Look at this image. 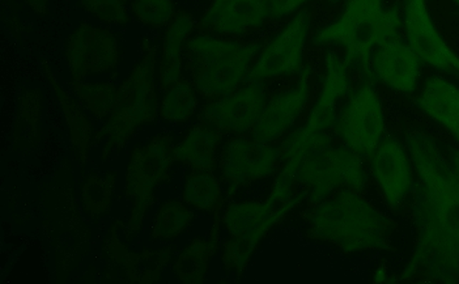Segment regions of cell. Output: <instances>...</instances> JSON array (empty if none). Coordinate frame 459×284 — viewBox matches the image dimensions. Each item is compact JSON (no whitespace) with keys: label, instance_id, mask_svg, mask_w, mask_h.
<instances>
[{"label":"cell","instance_id":"obj_39","mask_svg":"<svg viewBox=\"0 0 459 284\" xmlns=\"http://www.w3.org/2000/svg\"><path fill=\"white\" fill-rule=\"evenodd\" d=\"M452 3H453V4H455V7H457V8H458V10H459V0H452Z\"/></svg>","mask_w":459,"mask_h":284},{"label":"cell","instance_id":"obj_16","mask_svg":"<svg viewBox=\"0 0 459 284\" xmlns=\"http://www.w3.org/2000/svg\"><path fill=\"white\" fill-rule=\"evenodd\" d=\"M310 76L312 68L305 66L299 73L298 83L276 93L267 101L261 118L252 130L254 139L276 144L290 134L309 102Z\"/></svg>","mask_w":459,"mask_h":284},{"label":"cell","instance_id":"obj_35","mask_svg":"<svg viewBox=\"0 0 459 284\" xmlns=\"http://www.w3.org/2000/svg\"><path fill=\"white\" fill-rule=\"evenodd\" d=\"M128 0H79V5L107 24L126 27L131 17L127 11Z\"/></svg>","mask_w":459,"mask_h":284},{"label":"cell","instance_id":"obj_21","mask_svg":"<svg viewBox=\"0 0 459 284\" xmlns=\"http://www.w3.org/2000/svg\"><path fill=\"white\" fill-rule=\"evenodd\" d=\"M325 64H326V73H325L321 92L305 124L316 132H326L335 125L338 118L336 108L342 99L351 92V82L347 73L349 67L344 64L343 59L339 58L333 51H329Z\"/></svg>","mask_w":459,"mask_h":284},{"label":"cell","instance_id":"obj_14","mask_svg":"<svg viewBox=\"0 0 459 284\" xmlns=\"http://www.w3.org/2000/svg\"><path fill=\"white\" fill-rule=\"evenodd\" d=\"M264 82H247L244 87L219 100L204 105L198 112L199 122L221 134L244 135L252 133L266 108Z\"/></svg>","mask_w":459,"mask_h":284},{"label":"cell","instance_id":"obj_15","mask_svg":"<svg viewBox=\"0 0 459 284\" xmlns=\"http://www.w3.org/2000/svg\"><path fill=\"white\" fill-rule=\"evenodd\" d=\"M407 44L421 62L459 82V56L436 28L427 0H404Z\"/></svg>","mask_w":459,"mask_h":284},{"label":"cell","instance_id":"obj_12","mask_svg":"<svg viewBox=\"0 0 459 284\" xmlns=\"http://www.w3.org/2000/svg\"><path fill=\"white\" fill-rule=\"evenodd\" d=\"M336 134L358 155H372L380 146L385 132L384 113L377 92L365 82L336 118Z\"/></svg>","mask_w":459,"mask_h":284},{"label":"cell","instance_id":"obj_33","mask_svg":"<svg viewBox=\"0 0 459 284\" xmlns=\"http://www.w3.org/2000/svg\"><path fill=\"white\" fill-rule=\"evenodd\" d=\"M74 92L85 108L101 121L107 122L116 108L118 87L111 83L71 82Z\"/></svg>","mask_w":459,"mask_h":284},{"label":"cell","instance_id":"obj_29","mask_svg":"<svg viewBox=\"0 0 459 284\" xmlns=\"http://www.w3.org/2000/svg\"><path fill=\"white\" fill-rule=\"evenodd\" d=\"M161 92L160 117L165 122L184 125L195 117L202 98L190 78L182 76Z\"/></svg>","mask_w":459,"mask_h":284},{"label":"cell","instance_id":"obj_31","mask_svg":"<svg viewBox=\"0 0 459 284\" xmlns=\"http://www.w3.org/2000/svg\"><path fill=\"white\" fill-rule=\"evenodd\" d=\"M116 185L117 173L111 170L104 176L91 173L80 185V203L91 220L99 223L110 214Z\"/></svg>","mask_w":459,"mask_h":284},{"label":"cell","instance_id":"obj_38","mask_svg":"<svg viewBox=\"0 0 459 284\" xmlns=\"http://www.w3.org/2000/svg\"><path fill=\"white\" fill-rule=\"evenodd\" d=\"M449 159L450 161H452L453 166L457 168V169L459 170V150L450 151Z\"/></svg>","mask_w":459,"mask_h":284},{"label":"cell","instance_id":"obj_5","mask_svg":"<svg viewBox=\"0 0 459 284\" xmlns=\"http://www.w3.org/2000/svg\"><path fill=\"white\" fill-rule=\"evenodd\" d=\"M143 56L133 67L126 81L117 93L113 115L95 135L97 144L107 138L101 160L107 161L114 151L127 146L135 133L147 125L155 124L160 116V96L156 87V64L159 47L143 39Z\"/></svg>","mask_w":459,"mask_h":284},{"label":"cell","instance_id":"obj_3","mask_svg":"<svg viewBox=\"0 0 459 284\" xmlns=\"http://www.w3.org/2000/svg\"><path fill=\"white\" fill-rule=\"evenodd\" d=\"M398 7L386 8L384 0H347L342 15L313 36L316 47L339 45L346 50L344 64L358 68L365 82H373L372 56L386 42L399 37Z\"/></svg>","mask_w":459,"mask_h":284},{"label":"cell","instance_id":"obj_32","mask_svg":"<svg viewBox=\"0 0 459 284\" xmlns=\"http://www.w3.org/2000/svg\"><path fill=\"white\" fill-rule=\"evenodd\" d=\"M194 220H195V211L186 202L177 200V198L165 201L153 218L150 229L151 240H176L190 228Z\"/></svg>","mask_w":459,"mask_h":284},{"label":"cell","instance_id":"obj_37","mask_svg":"<svg viewBox=\"0 0 459 284\" xmlns=\"http://www.w3.org/2000/svg\"><path fill=\"white\" fill-rule=\"evenodd\" d=\"M28 5L37 13V15L47 16L50 13V8L48 0H24Z\"/></svg>","mask_w":459,"mask_h":284},{"label":"cell","instance_id":"obj_7","mask_svg":"<svg viewBox=\"0 0 459 284\" xmlns=\"http://www.w3.org/2000/svg\"><path fill=\"white\" fill-rule=\"evenodd\" d=\"M176 144V136L168 133L153 136L131 152L125 185V195L131 202L130 220L125 232L127 244L141 234L143 221L156 203L155 192L160 185L172 178Z\"/></svg>","mask_w":459,"mask_h":284},{"label":"cell","instance_id":"obj_17","mask_svg":"<svg viewBox=\"0 0 459 284\" xmlns=\"http://www.w3.org/2000/svg\"><path fill=\"white\" fill-rule=\"evenodd\" d=\"M270 20V0H212L198 22V32L239 39Z\"/></svg>","mask_w":459,"mask_h":284},{"label":"cell","instance_id":"obj_2","mask_svg":"<svg viewBox=\"0 0 459 284\" xmlns=\"http://www.w3.org/2000/svg\"><path fill=\"white\" fill-rule=\"evenodd\" d=\"M393 224L356 190L344 187L335 197L316 204L307 235L347 254L389 248Z\"/></svg>","mask_w":459,"mask_h":284},{"label":"cell","instance_id":"obj_11","mask_svg":"<svg viewBox=\"0 0 459 284\" xmlns=\"http://www.w3.org/2000/svg\"><path fill=\"white\" fill-rule=\"evenodd\" d=\"M244 135L225 144L219 163L221 184L227 185L230 193L273 177L281 170V153L275 144Z\"/></svg>","mask_w":459,"mask_h":284},{"label":"cell","instance_id":"obj_6","mask_svg":"<svg viewBox=\"0 0 459 284\" xmlns=\"http://www.w3.org/2000/svg\"><path fill=\"white\" fill-rule=\"evenodd\" d=\"M44 223L56 257V282H65L90 252L91 231L80 217L70 161L42 192Z\"/></svg>","mask_w":459,"mask_h":284},{"label":"cell","instance_id":"obj_10","mask_svg":"<svg viewBox=\"0 0 459 284\" xmlns=\"http://www.w3.org/2000/svg\"><path fill=\"white\" fill-rule=\"evenodd\" d=\"M309 13L300 10L293 15L283 30L262 47L247 82H267L298 75L304 68L305 45L310 33Z\"/></svg>","mask_w":459,"mask_h":284},{"label":"cell","instance_id":"obj_24","mask_svg":"<svg viewBox=\"0 0 459 284\" xmlns=\"http://www.w3.org/2000/svg\"><path fill=\"white\" fill-rule=\"evenodd\" d=\"M221 143V133L198 121L176 144V163L190 169L216 172L219 168L218 152Z\"/></svg>","mask_w":459,"mask_h":284},{"label":"cell","instance_id":"obj_27","mask_svg":"<svg viewBox=\"0 0 459 284\" xmlns=\"http://www.w3.org/2000/svg\"><path fill=\"white\" fill-rule=\"evenodd\" d=\"M287 201L271 190L269 197L264 201L230 203L222 214V226L230 237H238L261 226Z\"/></svg>","mask_w":459,"mask_h":284},{"label":"cell","instance_id":"obj_8","mask_svg":"<svg viewBox=\"0 0 459 284\" xmlns=\"http://www.w3.org/2000/svg\"><path fill=\"white\" fill-rule=\"evenodd\" d=\"M293 180L304 186L309 201L317 204L336 189L349 187L360 192L368 177L358 153L349 147L329 146L305 158L293 173Z\"/></svg>","mask_w":459,"mask_h":284},{"label":"cell","instance_id":"obj_26","mask_svg":"<svg viewBox=\"0 0 459 284\" xmlns=\"http://www.w3.org/2000/svg\"><path fill=\"white\" fill-rule=\"evenodd\" d=\"M44 71L47 73L48 83L53 87L54 93L58 99L61 105L62 112H64L65 122H67L68 133H70V141L73 149L75 151L76 160H78L82 172L87 166L88 150L92 143L93 127L90 119L87 118L85 113L82 112L78 101L74 100L70 95L56 82V76L51 73L48 62H44Z\"/></svg>","mask_w":459,"mask_h":284},{"label":"cell","instance_id":"obj_1","mask_svg":"<svg viewBox=\"0 0 459 284\" xmlns=\"http://www.w3.org/2000/svg\"><path fill=\"white\" fill-rule=\"evenodd\" d=\"M416 244L402 280L459 282V170L432 136L409 133Z\"/></svg>","mask_w":459,"mask_h":284},{"label":"cell","instance_id":"obj_34","mask_svg":"<svg viewBox=\"0 0 459 284\" xmlns=\"http://www.w3.org/2000/svg\"><path fill=\"white\" fill-rule=\"evenodd\" d=\"M130 11L144 27L165 30L178 10L175 0H133Z\"/></svg>","mask_w":459,"mask_h":284},{"label":"cell","instance_id":"obj_36","mask_svg":"<svg viewBox=\"0 0 459 284\" xmlns=\"http://www.w3.org/2000/svg\"><path fill=\"white\" fill-rule=\"evenodd\" d=\"M312 0H270V20H281L295 15Z\"/></svg>","mask_w":459,"mask_h":284},{"label":"cell","instance_id":"obj_22","mask_svg":"<svg viewBox=\"0 0 459 284\" xmlns=\"http://www.w3.org/2000/svg\"><path fill=\"white\" fill-rule=\"evenodd\" d=\"M307 197V193L302 192L299 194L293 195L290 200L281 204L275 212L264 223L256 227L253 231L247 232V234L238 236V237L228 238L224 245V253H222V263L228 272H236L238 280H241L242 274L249 265L254 253L258 248L259 244L264 241V238L270 234L271 229L275 228L278 224H281L285 218L288 217L290 212L298 209L301 202Z\"/></svg>","mask_w":459,"mask_h":284},{"label":"cell","instance_id":"obj_4","mask_svg":"<svg viewBox=\"0 0 459 284\" xmlns=\"http://www.w3.org/2000/svg\"><path fill=\"white\" fill-rule=\"evenodd\" d=\"M262 47L259 42L196 32L185 45V73H189L201 98L210 104L245 83Z\"/></svg>","mask_w":459,"mask_h":284},{"label":"cell","instance_id":"obj_9","mask_svg":"<svg viewBox=\"0 0 459 284\" xmlns=\"http://www.w3.org/2000/svg\"><path fill=\"white\" fill-rule=\"evenodd\" d=\"M119 227L126 226L121 219H117L102 244V257L107 262L102 283H158L161 280L162 270L172 260L176 246H165L158 251L130 252L126 244L119 240Z\"/></svg>","mask_w":459,"mask_h":284},{"label":"cell","instance_id":"obj_28","mask_svg":"<svg viewBox=\"0 0 459 284\" xmlns=\"http://www.w3.org/2000/svg\"><path fill=\"white\" fill-rule=\"evenodd\" d=\"M44 95L39 88H27L19 96V110L13 132V149L30 151L41 141Z\"/></svg>","mask_w":459,"mask_h":284},{"label":"cell","instance_id":"obj_20","mask_svg":"<svg viewBox=\"0 0 459 284\" xmlns=\"http://www.w3.org/2000/svg\"><path fill=\"white\" fill-rule=\"evenodd\" d=\"M415 107L446 130L459 143V85L441 76L428 78L415 98Z\"/></svg>","mask_w":459,"mask_h":284},{"label":"cell","instance_id":"obj_13","mask_svg":"<svg viewBox=\"0 0 459 284\" xmlns=\"http://www.w3.org/2000/svg\"><path fill=\"white\" fill-rule=\"evenodd\" d=\"M71 82L114 73L121 59L118 34L82 22L65 42Z\"/></svg>","mask_w":459,"mask_h":284},{"label":"cell","instance_id":"obj_18","mask_svg":"<svg viewBox=\"0 0 459 284\" xmlns=\"http://www.w3.org/2000/svg\"><path fill=\"white\" fill-rule=\"evenodd\" d=\"M373 177L384 193L387 203L396 207L406 200L413 189L415 176L409 151L394 138L382 141L372 153Z\"/></svg>","mask_w":459,"mask_h":284},{"label":"cell","instance_id":"obj_40","mask_svg":"<svg viewBox=\"0 0 459 284\" xmlns=\"http://www.w3.org/2000/svg\"><path fill=\"white\" fill-rule=\"evenodd\" d=\"M330 3H338L339 0H329Z\"/></svg>","mask_w":459,"mask_h":284},{"label":"cell","instance_id":"obj_25","mask_svg":"<svg viewBox=\"0 0 459 284\" xmlns=\"http://www.w3.org/2000/svg\"><path fill=\"white\" fill-rule=\"evenodd\" d=\"M211 229L210 238L196 236L182 249L177 257L173 272L177 280L184 284H202L206 282L210 261L219 245V218Z\"/></svg>","mask_w":459,"mask_h":284},{"label":"cell","instance_id":"obj_23","mask_svg":"<svg viewBox=\"0 0 459 284\" xmlns=\"http://www.w3.org/2000/svg\"><path fill=\"white\" fill-rule=\"evenodd\" d=\"M198 22L199 20L189 11L178 10L172 22L165 28L159 65L161 90L185 76V45L194 33L198 32Z\"/></svg>","mask_w":459,"mask_h":284},{"label":"cell","instance_id":"obj_19","mask_svg":"<svg viewBox=\"0 0 459 284\" xmlns=\"http://www.w3.org/2000/svg\"><path fill=\"white\" fill-rule=\"evenodd\" d=\"M372 75L396 92L412 93L418 88L421 61L411 47L401 39H392L375 51Z\"/></svg>","mask_w":459,"mask_h":284},{"label":"cell","instance_id":"obj_30","mask_svg":"<svg viewBox=\"0 0 459 284\" xmlns=\"http://www.w3.org/2000/svg\"><path fill=\"white\" fill-rule=\"evenodd\" d=\"M182 201L191 209L218 214L224 203L221 178L211 170L190 169L185 176Z\"/></svg>","mask_w":459,"mask_h":284}]
</instances>
